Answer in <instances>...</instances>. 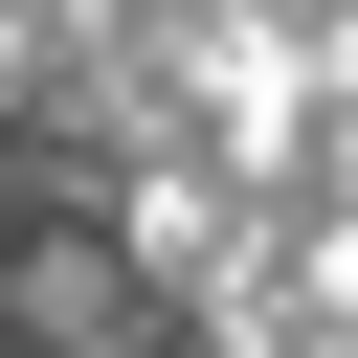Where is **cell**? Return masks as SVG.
Listing matches in <instances>:
<instances>
[{
  "instance_id": "cell-1",
  "label": "cell",
  "mask_w": 358,
  "mask_h": 358,
  "mask_svg": "<svg viewBox=\"0 0 358 358\" xmlns=\"http://www.w3.org/2000/svg\"><path fill=\"white\" fill-rule=\"evenodd\" d=\"M0 358H179V313L134 291V246L45 179H0Z\"/></svg>"
}]
</instances>
